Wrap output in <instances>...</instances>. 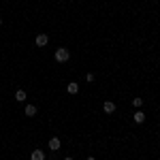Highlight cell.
Returning <instances> with one entry per match:
<instances>
[{"mask_svg": "<svg viewBox=\"0 0 160 160\" xmlns=\"http://www.w3.org/2000/svg\"><path fill=\"white\" fill-rule=\"evenodd\" d=\"M49 149L51 152H58V149H60V139H58V137H51L49 139Z\"/></svg>", "mask_w": 160, "mask_h": 160, "instance_id": "4", "label": "cell"}, {"mask_svg": "<svg viewBox=\"0 0 160 160\" xmlns=\"http://www.w3.org/2000/svg\"><path fill=\"white\" fill-rule=\"evenodd\" d=\"M30 160H45V152H43V149H34V152L30 154Z\"/></svg>", "mask_w": 160, "mask_h": 160, "instance_id": "5", "label": "cell"}, {"mask_svg": "<svg viewBox=\"0 0 160 160\" xmlns=\"http://www.w3.org/2000/svg\"><path fill=\"white\" fill-rule=\"evenodd\" d=\"M86 81H88V83H92V81H94V75L88 73V75H86Z\"/></svg>", "mask_w": 160, "mask_h": 160, "instance_id": "11", "label": "cell"}, {"mask_svg": "<svg viewBox=\"0 0 160 160\" xmlns=\"http://www.w3.org/2000/svg\"><path fill=\"white\" fill-rule=\"evenodd\" d=\"M88 160H96V158H88Z\"/></svg>", "mask_w": 160, "mask_h": 160, "instance_id": "13", "label": "cell"}, {"mask_svg": "<svg viewBox=\"0 0 160 160\" xmlns=\"http://www.w3.org/2000/svg\"><path fill=\"white\" fill-rule=\"evenodd\" d=\"M34 43H37V47H45V45L49 43V37H47V34H37Z\"/></svg>", "mask_w": 160, "mask_h": 160, "instance_id": "2", "label": "cell"}, {"mask_svg": "<svg viewBox=\"0 0 160 160\" xmlns=\"http://www.w3.org/2000/svg\"><path fill=\"white\" fill-rule=\"evenodd\" d=\"M15 98H17V102H24L26 100V92L24 90H17V92H15Z\"/></svg>", "mask_w": 160, "mask_h": 160, "instance_id": "9", "label": "cell"}, {"mask_svg": "<svg viewBox=\"0 0 160 160\" xmlns=\"http://www.w3.org/2000/svg\"><path fill=\"white\" fill-rule=\"evenodd\" d=\"M68 58H71V51L66 49V47H60V49L56 51V62H68Z\"/></svg>", "mask_w": 160, "mask_h": 160, "instance_id": "1", "label": "cell"}, {"mask_svg": "<svg viewBox=\"0 0 160 160\" xmlns=\"http://www.w3.org/2000/svg\"><path fill=\"white\" fill-rule=\"evenodd\" d=\"M64 160H73V158H71V156H68V158H64Z\"/></svg>", "mask_w": 160, "mask_h": 160, "instance_id": "12", "label": "cell"}, {"mask_svg": "<svg viewBox=\"0 0 160 160\" xmlns=\"http://www.w3.org/2000/svg\"><path fill=\"white\" fill-rule=\"evenodd\" d=\"M102 111H105V113H113V111H115V102H113V100H105V102H102Z\"/></svg>", "mask_w": 160, "mask_h": 160, "instance_id": "3", "label": "cell"}, {"mask_svg": "<svg viewBox=\"0 0 160 160\" xmlns=\"http://www.w3.org/2000/svg\"><path fill=\"white\" fill-rule=\"evenodd\" d=\"M141 105H143V98H132V107H135V109H139Z\"/></svg>", "mask_w": 160, "mask_h": 160, "instance_id": "10", "label": "cell"}, {"mask_svg": "<svg viewBox=\"0 0 160 160\" xmlns=\"http://www.w3.org/2000/svg\"><path fill=\"white\" fill-rule=\"evenodd\" d=\"M132 120H135L137 124L145 122V113H143V111H135V115H132Z\"/></svg>", "mask_w": 160, "mask_h": 160, "instance_id": "7", "label": "cell"}, {"mask_svg": "<svg viewBox=\"0 0 160 160\" xmlns=\"http://www.w3.org/2000/svg\"><path fill=\"white\" fill-rule=\"evenodd\" d=\"M66 92H68V94H77V92H79V83H77V81H71V83L66 86Z\"/></svg>", "mask_w": 160, "mask_h": 160, "instance_id": "6", "label": "cell"}, {"mask_svg": "<svg viewBox=\"0 0 160 160\" xmlns=\"http://www.w3.org/2000/svg\"><path fill=\"white\" fill-rule=\"evenodd\" d=\"M0 26H2V19H0Z\"/></svg>", "mask_w": 160, "mask_h": 160, "instance_id": "14", "label": "cell"}, {"mask_svg": "<svg viewBox=\"0 0 160 160\" xmlns=\"http://www.w3.org/2000/svg\"><path fill=\"white\" fill-rule=\"evenodd\" d=\"M24 113L28 115V118H34V115H37V107H34V105H28Z\"/></svg>", "mask_w": 160, "mask_h": 160, "instance_id": "8", "label": "cell"}]
</instances>
